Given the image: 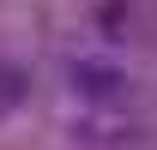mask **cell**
<instances>
[{
  "label": "cell",
  "mask_w": 157,
  "mask_h": 150,
  "mask_svg": "<svg viewBox=\"0 0 157 150\" xmlns=\"http://www.w3.org/2000/svg\"><path fill=\"white\" fill-rule=\"evenodd\" d=\"M73 90H78V96H97V102H109V96L127 90V78H121L115 66H103V60H78V66H73Z\"/></svg>",
  "instance_id": "cell-1"
},
{
  "label": "cell",
  "mask_w": 157,
  "mask_h": 150,
  "mask_svg": "<svg viewBox=\"0 0 157 150\" xmlns=\"http://www.w3.org/2000/svg\"><path fill=\"white\" fill-rule=\"evenodd\" d=\"M18 102H24V72L18 66H0V114L18 108Z\"/></svg>",
  "instance_id": "cell-2"
}]
</instances>
